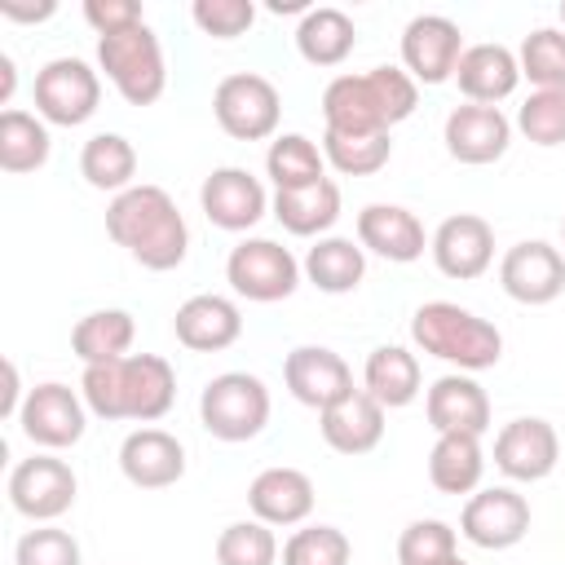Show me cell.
I'll return each instance as SVG.
<instances>
[{
    "label": "cell",
    "instance_id": "cell-1",
    "mask_svg": "<svg viewBox=\"0 0 565 565\" xmlns=\"http://www.w3.org/2000/svg\"><path fill=\"white\" fill-rule=\"evenodd\" d=\"M79 397L97 419H137L154 424L177 402V371L159 353H128L119 362L84 366Z\"/></svg>",
    "mask_w": 565,
    "mask_h": 565
},
{
    "label": "cell",
    "instance_id": "cell-2",
    "mask_svg": "<svg viewBox=\"0 0 565 565\" xmlns=\"http://www.w3.org/2000/svg\"><path fill=\"white\" fill-rule=\"evenodd\" d=\"M106 234L141 269H177L190 252V225L163 185H132L106 203Z\"/></svg>",
    "mask_w": 565,
    "mask_h": 565
},
{
    "label": "cell",
    "instance_id": "cell-3",
    "mask_svg": "<svg viewBox=\"0 0 565 565\" xmlns=\"http://www.w3.org/2000/svg\"><path fill=\"white\" fill-rule=\"evenodd\" d=\"M419 106V84L402 66H371L362 75H335L322 88L327 132H388Z\"/></svg>",
    "mask_w": 565,
    "mask_h": 565
},
{
    "label": "cell",
    "instance_id": "cell-4",
    "mask_svg": "<svg viewBox=\"0 0 565 565\" xmlns=\"http://www.w3.org/2000/svg\"><path fill=\"white\" fill-rule=\"evenodd\" d=\"M411 340L415 349H424L428 358H441L450 366H459L463 375L472 371H490L503 358V335L490 318L455 305V300H428L411 313Z\"/></svg>",
    "mask_w": 565,
    "mask_h": 565
},
{
    "label": "cell",
    "instance_id": "cell-5",
    "mask_svg": "<svg viewBox=\"0 0 565 565\" xmlns=\"http://www.w3.org/2000/svg\"><path fill=\"white\" fill-rule=\"evenodd\" d=\"M97 66L115 84V93L128 106H154L168 88V66H163V44L150 31V22L102 35L97 40Z\"/></svg>",
    "mask_w": 565,
    "mask_h": 565
},
{
    "label": "cell",
    "instance_id": "cell-6",
    "mask_svg": "<svg viewBox=\"0 0 565 565\" xmlns=\"http://www.w3.org/2000/svg\"><path fill=\"white\" fill-rule=\"evenodd\" d=\"M199 424L216 441H252L269 424V388L252 371L212 375L199 393Z\"/></svg>",
    "mask_w": 565,
    "mask_h": 565
},
{
    "label": "cell",
    "instance_id": "cell-7",
    "mask_svg": "<svg viewBox=\"0 0 565 565\" xmlns=\"http://www.w3.org/2000/svg\"><path fill=\"white\" fill-rule=\"evenodd\" d=\"M212 115H216L225 137H234V141H265V137L278 132L282 97H278L274 79H265L256 71H234V75H225L216 84Z\"/></svg>",
    "mask_w": 565,
    "mask_h": 565
},
{
    "label": "cell",
    "instance_id": "cell-8",
    "mask_svg": "<svg viewBox=\"0 0 565 565\" xmlns=\"http://www.w3.org/2000/svg\"><path fill=\"white\" fill-rule=\"evenodd\" d=\"M300 274H305L300 260L274 238H243L225 256V282L234 287V296L252 305L287 300L300 287Z\"/></svg>",
    "mask_w": 565,
    "mask_h": 565
},
{
    "label": "cell",
    "instance_id": "cell-9",
    "mask_svg": "<svg viewBox=\"0 0 565 565\" xmlns=\"http://www.w3.org/2000/svg\"><path fill=\"white\" fill-rule=\"evenodd\" d=\"M102 106V75L84 57H53L35 71V115L57 128H79Z\"/></svg>",
    "mask_w": 565,
    "mask_h": 565
},
{
    "label": "cell",
    "instance_id": "cell-10",
    "mask_svg": "<svg viewBox=\"0 0 565 565\" xmlns=\"http://www.w3.org/2000/svg\"><path fill=\"white\" fill-rule=\"evenodd\" d=\"M9 503L18 516L35 521V525H53L62 512L75 508V472L66 459H57L53 450L44 455H31V459H18L13 472H9Z\"/></svg>",
    "mask_w": 565,
    "mask_h": 565
},
{
    "label": "cell",
    "instance_id": "cell-11",
    "mask_svg": "<svg viewBox=\"0 0 565 565\" xmlns=\"http://www.w3.org/2000/svg\"><path fill=\"white\" fill-rule=\"evenodd\" d=\"M18 428L31 446L40 450H66L84 437L88 428V406L75 388L57 384V380H44L35 388H26V402L18 411Z\"/></svg>",
    "mask_w": 565,
    "mask_h": 565
},
{
    "label": "cell",
    "instance_id": "cell-12",
    "mask_svg": "<svg viewBox=\"0 0 565 565\" xmlns=\"http://www.w3.org/2000/svg\"><path fill=\"white\" fill-rule=\"evenodd\" d=\"M459 534L486 552L516 547L530 534V499L516 494L512 486H486V490L468 494V503L459 512Z\"/></svg>",
    "mask_w": 565,
    "mask_h": 565
},
{
    "label": "cell",
    "instance_id": "cell-13",
    "mask_svg": "<svg viewBox=\"0 0 565 565\" xmlns=\"http://www.w3.org/2000/svg\"><path fill=\"white\" fill-rule=\"evenodd\" d=\"M463 57V35L441 13H419L402 31V71L415 84H446Z\"/></svg>",
    "mask_w": 565,
    "mask_h": 565
},
{
    "label": "cell",
    "instance_id": "cell-14",
    "mask_svg": "<svg viewBox=\"0 0 565 565\" xmlns=\"http://www.w3.org/2000/svg\"><path fill=\"white\" fill-rule=\"evenodd\" d=\"M428 252H433V265L455 278V282H472L481 278L490 265H494V230L486 216L477 212H455L446 216L433 238H428Z\"/></svg>",
    "mask_w": 565,
    "mask_h": 565
},
{
    "label": "cell",
    "instance_id": "cell-15",
    "mask_svg": "<svg viewBox=\"0 0 565 565\" xmlns=\"http://www.w3.org/2000/svg\"><path fill=\"white\" fill-rule=\"evenodd\" d=\"M499 287L516 305H552L565 291V256L543 238L512 243L499 260Z\"/></svg>",
    "mask_w": 565,
    "mask_h": 565
},
{
    "label": "cell",
    "instance_id": "cell-16",
    "mask_svg": "<svg viewBox=\"0 0 565 565\" xmlns=\"http://www.w3.org/2000/svg\"><path fill=\"white\" fill-rule=\"evenodd\" d=\"M269 194L260 185V177H252L247 168H212L199 185V207L216 230L243 234L252 230L265 212H269Z\"/></svg>",
    "mask_w": 565,
    "mask_h": 565
},
{
    "label": "cell",
    "instance_id": "cell-17",
    "mask_svg": "<svg viewBox=\"0 0 565 565\" xmlns=\"http://www.w3.org/2000/svg\"><path fill=\"white\" fill-rule=\"evenodd\" d=\"M282 384L287 393L300 402V406H313V411H327L335 406L340 397L353 393V371L349 362L327 349V344H300L282 358Z\"/></svg>",
    "mask_w": 565,
    "mask_h": 565
},
{
    "label": "cell",
    "instance_id": "cell-18",
    "mask_svg": "<svg viewBox=\"0 0 565 565\" xmlns=\"http://www.w3.org/2000/svg\"><path fill=\"white\" fill-rule=\"evenodd\" d=\"M556 459H561V437L539 415L508 419L494 437V468L508 481H543V477H552Z\"/></svg>",
    "mask_w": 565,
    "mask_h": 565
},
{
    "label": "cell",
    "instance_id": "cell-19",
    "mask_svg": "<svg viewBox=\"0 0 565 565\" xmlns=\"http://www.w3.org/2000/svg\"><path fill=\"white\" fill-rule=\"evenodd\" d=\"M441 141L450 150V159L459 163H494L508 154L512 146V119L499 110V106H477V102H463L446 115V128H441Z\"/></svg>",
    "mask_w": 565,
    "mask_h": 565
},
{
    "label": "cell",
    "instance_id": "cell-20",
    "mask_svg": "<svg viewBox=\"0 0 565 565\" xmlns=\"http://www.w3.org/2000/svg\"><path fill=\"white\" fill-rule=\"evenodd\" d=\"M358 243H362V252H371L380 260L411 265V260L424 256L428 234H424V221L411 207H402V203H366L358 212Z\"/></svg>",
    "mask_w": 565,
    "mask_h": 565
},
{
    "label": "cell",
    "instance_id": "cell-21",
    "mask_svg": "<svg viewBox=\"0 0 565 565\" xmlns=\"http://www.w3.org/2000/svg\"><path fill=\"white\" fill-rule=\"evenodd\" d=\"M172 335L177 344H185L190 353H221L243 335V313L230 296L216 291H199L185 305H177L172 313Z\"/></svg>",
    "mask_w": 565,
    "mask_h": 565
},
{
    "label": "cell",
    "instance_id": "cell-22",
    "mask_svg": "<svg viewBox=\"0 0 565 565\" xmlns=\"http://www.w3.org/2000/svg\"><path fill=\"white\" fill-rule=\"evenodd\" d=\"M119 472L137 490H163L185 477V446L168 428H132L119 441Z\"/></svg>",
    "mask_w": 565,
    "mask_h": 565
},
{
    "label": "cell",
    "instance_id": "cell-23",
    "mask_svg": "<svg viewBox=\"0 0 565 565\" xmlns=\"http://www.w3.org/2000/svg\"><path fill=\"white\" fill-rule=\"evenodd\" d=\"M424 415H428L437 437L441 433H472V437H481L490 428V397H486V388L472 375L450 371V375L428 384Z\"/></svg>",
    "mask_w": 565,
    "mask_h": 565
},
{
    "label": "cell",
    "instance_id": "cell-24",
    "mask_svg": "<svg viewBox=\"0 0 565 565\" xmlns=\"http://www.w3.org/2000/svg\"><path fill=\"white\" fill-rule=\"evenodd\" d=\"M318 433L335 455H366L384 441V406L366 388H353L335 406L318 411Z\"/></svg>",
    "mask_w": 565,
    "mask_h": 565
},
{
    "label": "cell",
    "instance_id": "cell-25",
    "mask_svg": "<svg viewBox=\"0 0 565 565\" xmlns=\"http://www.w3.org/2000/svg\"><path fill=\"white\" fill-rule=\"evenodd\" d=\"M247 508L265 525H300L313 512V481L300 468H265L247 486Z\"/></svg>",
    "mask_w": 565,
    "mask_h": 565
},
{
    "label": "cell",
    "instance_id": "cell-26",
    "mask_svg": "<svg viewBox=\"0 0 565 565\" xmlns=\"http://www.w3.org/2000/svg\"><path fill=\"white\" fill-rule=\"evenodd\" d=\"M455 84H459V93L468 102L499 106L503 97L516 93L521 62H516V53L508 44H490V40L486 44H468L463 57H459V66H455Z\"/></svg>",
    "mask_w": 565,
    "mask_h": 565
},
{
    "label": "cell",
    "instance_id": "cell-27",
    "mask_svg": "<svg viewBox=\"0 0 565 565\" xmlns=\"http://www.w3.org/2000/svg\"><path fill=\"white\" fill-rule=\"evenodd\" d=\"M269 212L296 238H327V230L340 221V185L322 177L318 185H305V190H274Z\"/></svg>",
    "mask_w": 565,
    "mask_h": 565
},
{
    "label": "cell",
    "instance_id": "cell-28",
    "mask_svg": "<svg viewBox=\"0 0 565 565\" xmlns=\"http://www.w3.org/2000/svg\"><path fill=\"white\" fill-rule=\"evenodd\" d=\"M362 388L384 406V411H397V406H411L424 388V371H419V358L402 344H380L366 353V366H362Z\"/></svg>",
    "mask_w": 565,
    "mask_h": 565
},
{
    "label": "cell",
    "instance_id": "cell-29",
    "mask_svg": "<svg viewBox=\"0 0 565 565\" xmlns=\"http://www.w3.org/2000/svg\"><path fill=\"white\" fill-rule=\"evenodd\" d=\"M486 472V450L481 437L472 433H441L428 450V481L441 494H477Z\"/></svg>",
    "mask_w": 565,
    "mask_h": 565
},
{
    "label": "cell",
    "instance_id": "cell-30",
    "mask_svg": "<svg viewBox=\"0 0 565 565\" xmlns=\"http://www.w3.org/2000/svg\"><path fill=\"white\" fill-rule=\"evenodd\" d=\"M300 269H305V278H309L318 291H327V296H349V291H358V282L366 278V252H362V243H353V238L327 234V238H318V243L305 252Z\"/></svg>",
    "mask_w": 565,
    "mask_h": 565
},
{
    "label": "cell",
    "instance_id": "cell-31",
    "mask_svg": "<svg viewBox=\"0 0 565 565\" xmlns=\"http://www.w3.org/2000/svg\"><path fill=\"white\" fill-rule=\"evenodd\" d=\"M358 44V26L344 9L318 4L296 22V49L309 66H340Z\"/></svg>",
    "mask_w": 565,
    "mask_h": 565
},
{
    "label": "cell",
    "instance_id": "cell-32",
    "mask_svg": "<svg viewBox=\"0 0 565 565\" xmlns=\"http://www.w3.org/2000/svg\"><path fill=\"white\" fill-rule=\"evenodd\" d=\"M132 340H137V322H132L128 309H93V313H84V318L75 322V331H71V349H75V358H79L84 366L128 358Z\"/></svg>",
    "mask_w": 565,
    "mask_h": 565
},
{
    "label": "cell",
    "instance_id": "cell-33",
    "mask_svg": "<svg viewBox=\"0 0 565 565\" xmlns=\"http://www.w3.org/2000/svg\"><path fill=\"white\" fill-rule=\"evenodd\" d=\"M49 150H53V137H49V124L31 110H18L9 106L0 115V168L9 177H22V172H35L49 163Z\"/></svg>",
    "mask_w": 565,
    "mask_h": 565
},
{
    "label": "cell",
    "instance_id": "cell-34",
    "mask_svg": "<svg viewBox=\"0 0 565 565\" xmlns=\"http://www.w3.org/2000/svg\"><path fill=\"white\" fill-rule=\"evenodd\" d=\"M79 177L93 185V190H106V194H124L132 190L137 181V150L128 137L119 132H97L84 141L79 150Z\"/></svg>",
    "mask_w": 565,
    "mask_h": 565
},
{
    "label": "cell",
    "instance_id": "cell-35",
    "mask_svg": "<svg viewBox=\"0 0 565 565\" xmlns=\"http://www.w3.org/2000/svg\"><path fill=\"white\" fill-rule=\"evenodd\" d=\"M265 177L274 181V190H305L318 185L327 177V154L322 146H313L305 132H282L269 141L265 150Z\"/></svg>",
    "mask_w": 565,
    "mask_h": 565
},
{
    "label": "cell",
    "instance_id": "cell-36",
    "mask_svg": "<svg viewBox=\"0 0 565 565\" xmlns=\"http://www.w3.org/2000/svg\"><path fill=\"white\" fill-rule=\"evenodd\" d=\"M322 154L340 177H375L393 159L388 132H322Z\"/></svg>",
    "mask_w": 565,
    "mask_h": 565
},
{
    "label": "cell",
    "instance_id": "cell-37",
    "mask_svg": "<svg viewBox=\"0 0 565 565\" xmlns=\"http://www.w3.org/2000/svg\"><path fill=\"white\" fill-rule=\"evenodd\" d=\"M521 79H530L534 88H556L565 93V31L561 26H534L521 40Z\"/></svg>",
    "mask_w": 565,
    "mask_h": 565
},
{
    "label": "cell",
    "instance_id": "cell-38",
    "mask_svg": "<svg viewBox=\"0 0 565 565\" xmlns=\"http://www.w3.org/2000/svg\"><path fill=\"white\" fill-rule=\"evenodd\" d=\"M216 565H278V539L265 521H234L216 534Z\"/></svg>",
    "mask_w": 565,
    "mask_h": 565
},
{
    "label": "cell",
    "instance_id": "cell-39",
    "mask_svg": "<svg viewBox=\"0 0 565 565\" xmlns=\"http://www.w3.org/2000/svg\"><path fill=\"white\" fill-rule=\"evenodd\" d=\"M353 543L340 525H300L282 543V565H349Z\"/></svg>",
    "mask_w": 565,
    "mask_h": 565
},
{
    "label": "cell",
    "instance_id": "cell-40",
    "mask_svg": "<svg viewBox=\"0 0 565 565\" xmlns=\"http://www.w3.org/2000/svg\"><path fill=\"white\" fill-rule=\"evenodd\" d=\"M455 552H459V539L437 516H419L397 534V565H441Z\"/></svg>",
    "mask_w": 565,
    "mask_h": 565
},
{
    "label": "cell",
    "instance_id": "cell-41",
    "mask_svg": "<svg viewBox=\"0 0 565 565\" xmlns=\"http://www.w3.org/2000/svg\"><path fill=\"white\" fill-rule=\"evenodd\" d=\"M516 128L534 146H565V93L556 88H534L516 106Z\"/></svg>",
    "mask_w": 565,
    "mask_h": 565
},
{
    "label": "cell",
    "instance_id": "cell-42",
    "mask_svg": "<svg viewBox=\"0 0 565 565\" xmlns=\"http://www.w3.org/2000/svg\"><path fill=\"white\" fill-rule=\"evenodd\" d=\"M13 565H84V556H79V543H75L71 530L35 525V530H26L18 539Z\"/></svg>",
    "mask_w": 565,
    "mask_h": 565
},
{
    "label": "cell",
    "instance_id": "cell-43",
    "mask_svg": "<svg viewBox=\"0 0 565 565\" xmlns=\"http://www.w3.org/2000/svg\"><path fill=\"white\" fill-rule=\"evenodd\" d=\"M190 18L203 35L212 40H238L252 31L256 22V4L252 0H194L190 4Z\"/></svg>",
    "mask_w": 565,
    "mask_h": 565
},
{
    "label": "cell",
    "instance_id": "cell-44",
    "mask_svg": "<svg viewBox=\"0 0 565 565\" xmlns=\"http://www.w3.org/2000/svg\"><path fill=\"white\" fill-rule=\"evenodd\" d=\"M84 22L102 35H115V31H128V26H141V4L137 0H84Z\"/></svg>",
    "mask_w": 565,
    "mask_h": 565
},
{
    "label": "cell",
    "instance_id": "cell-45",
    "mask_svg": "<svg viewBox=\"0 0 565 565\" xmlns=\"http://www.w3.org/2000/svg\"><path fill=\"white\" fill-rule=\"evenodd\" d=\"M53 13H57V4H53V0H40V4L0 0V18H9V22H44V18H53Z\"/></svg>",
    "mask_w": 565,
    "mask_h": 565
},
{
    "label": "cell",
    "instance_id": "cell-46",
    "mask_svg": "<svg viewBox=\"0 0 565 565\" xmlns=\"http://www.w3.org/2000/svg\"><path fill=\"white\" fill-rule=\"evenodd\" d=\"M22 402H26V393H22V380H18V366H13V362H4V402H0V415H9V419H18V411H22Z\"/></svg>",
    "mask_w": 565,
    "mask_h": 565
},
{
    "label": "cell",
    "instance_id": "cell-47",
    "mask_svg": "<svg viewBox=\"0 0 565 565\" xmlns=\"http://www.w3.org/2000/svg\"><path fill=\"white\" fill-rule=\"evenodd\" d=\"M13 88H18V66H13L9 53H0V102H4V106L13 102Z\"/></svg>",
    "mask_w": 565,
    "mask_h": 565
},
{
    "label": "cell",
    "instance_id": "cell-48",
    "mask_svg": "<svg viewBox=\"0 0 565 565\" xmlns=\"http://www.w3.org/2000/svg\"><path fill=\"white\" fill-rule=\"evenodd\" d=\"M269 13H300V18H305L309 4H305V0H269Z\"/></svg>",
    "mask_w": 565,
    "mask_h": 565
},
{
    "label": "cell",
    "instance_id": "cell-49",
    "mask_svg": "<svg viewBox=\"0 0 565 565\" xmlns=\"http://www.w3.org/2000/svg\"><path fill=\"white\" fill-rule=\"evenodd\" d=\"M441 565H468V561H463V556H459V552H455V556H446V561H441Z\"/></svg>",
    "mask_w": 565,
    "mask_h": 565
},
{
    "label": "cell",
    "instance_id": "cell-50",
    "mask_svg": "<svg viewBox=\"0 0 565 565\" xmlns=\"http://www.w3.org/2000/svg\"><path fill=\"white\" fill-rule=\"evenodd\" d=\"M561 243H565V221H561Z\"/></svg>",
    "mask_w": 565,
    "mask_h": 565
},
{
    "label": "cell",
    "instance_id": "cell-51",
    "mask_svg": "<svg viewBox=\"0 0 565 565\" xmlns=\"http://www.w3.org/2000/svg\"><path fill=\"white\" fill-rule=\"evenodd\" d=\"M561 22H565V4H561Z\"/></svg>",
    "mask_w": 565,
    "mask_h": 565
}]
</instances>
